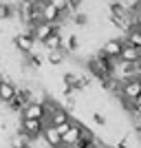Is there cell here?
Listing matches in <instances>:
<instances>
[{"instance_id": "1", "label": "cell", "mask_w": 141, "mask_h": 148, "mask_svg": "<svg viewBox=\"0 0 141 148\" xmlns=\"http://www.w3.org/2000/svg\"><path fill=\"white\" fill-rule=\"evenodd\" d=\"M88 71H91V75L97 77L99 82L110 80L112 75H115V60L106 58L104 53H97V56H93L91 60H88Z\"/></svg>"}, {"instance_id": "2", "label": "cell", "mask_w": 141, "mask_h": 148, "mask_svg": "<svg viewBox=\"0 0 141 148\" xmlns=\"http://www.w3.org/2000/svg\"><path fill=\"white\" fill-rule=\"evenodd\" d=\"M119 95H121V99H123V104H126V106L137 108V104H139V99H141V80H139V77H132V80L121 82Z\"/></svg>"}, {"instance_id": "3", "label": "cell", "mask_w": 141, "mask_h": 148, "mask_svg": "<svg viewBox=\"0 0 141 148\" xmlns=\"http://www.w3.org/2000/svg\"><path fill=\"white\" fill-rule=\"evenodd\" d=\"M115 73L112 77H121L123 82L126 80H132V77H139V62H123V60H117L115 62Z\"/></svg>"}, {"instance_id": "4", "label": "cell", "mask_w": 141, "mask_h": 148, "mask_svg": "<svg viewBox=\"0 0 141 148\" xmlns=\"http://www.w3.org/2000/svg\"><path fill=\"white\" fill-rule=\"evenodd\" d=\"M29 104H31V91H29V88H18L16 97L9 102V111H13V113H22Z\"/></svg>"}, {"instance_id": "5", "label": "cell", "mask_w": 141, "mask_h": 148, "mask_svg": "<svg viewBox=\"0 0 141 148\" xmlns=\"http://www.w3.org/2000/svg\"><path fill=\"white\" fill-rule=\"evenodd\" d=\"M44 126H46V124H44L42 119H22V133H25L29 139H37V137H42Z\"/></svg>"}, {"instance_id": "6", "label": "cell", "mask_w": 141, "mask_h": 148, "mask_svg": "<svg viewBox=\"0 0 141 148\" xmlns=\"http://www.w3.org/2000/svg\"><path fill=\"white\" fill-rule=\"evenodd\" d=\"M82 124H75L73 122V126L62 135V148H73V146H77L80 144V139H82Z\"/></svg>"}, {"instance_id": "7", "label": "cell", "mask_w": 141, "mask_h": 148, "mask_svg": "<svg viewBox=\"0 0 141 148\" xmlns=\"http://www.w3.org/2000/svg\"><path fill=\"white\" fill-rule=\"evenodd\" d=\"M35 36L31 33V31H27V33H18L16 36V40H13V44H16V49H20L22 53H33V47H35Z\"/></svg>"}, {"instance_id": "8", "label": "cell", "mask_w": 141, "mask_h": 148, "mask_svg": "<svg viewBox=\"0 0 141 148\" xmlns=\"http://www.w3.org/2000/svg\"><path fill=\"white\" fill-rule=\"evenodd\" d=\"M121 49H123V40H119V38H110V40H106V42H104V47H101L99 53H104V56L110 58V60H119Z\"/></svg>"}, {"instance_id": "9", "label": "cell", "mask_w": 141, "mask_h": 148, "mask_svg": "<svg viewBox=\"0 0 141 148\" xmlns=\"http://www.w3.org/2000/svg\"><path fill=\"white\" fill-rule=\"evenodd\" d=\"M46 117H49V113H46L42 102H31L25 111H22V119H42L44 122Z\"/></svg>"}, {"instance_id": "10", "label": "cell", "mask_w": 141, "mask_h": 148, "mask_svg": "<svg viewBox=\"0 0 141 148\" xmlns=\"http://www.w3.org/2000/svg\"><path fill=\"white\" fill-rule=\"evenodd\" d=\"M42 137H44V142L49 144L51 148H62V133L57 130V126H53V124H46V126H44Z\"/></svg>"}, {"instance_id": "11", "label": "cell", "mask_w": 141, "mask_h": 148, "mask_svg": "<svg viewBox=\"0 0 141 148\" xmlns=\"http://www.w3.org/2000/svg\"><path fill=\"white\" fill-rule=\"evenodd\" d=\"M18 18L22 25L33 27V0H22L18 7Z\"/></svg>"}, {"instance_id": "12", "label": "cell", "mask_w": 141, "mask_h": 148, "mask_svg": "<svg viewBox=\"0 0 141 148\" xmlns=\"http://www.w3.org/2000/svg\"><path fill=\"white\" fill-rule=\"evenodd\" d=\"M33 36H35V40L37 42H42L44 44V40H49L53 33H57V29H55V25H49V22H42V25H37L35 29L31 31Z\"/></svg>"}, {"instance_id": "13", "label": "cell", "mask_w": 141, "mask_h": 148, "mask_svg": "<svg viewBox=\"0 0 141 148\" xmlns=\"http://www.w3.org/2000/svg\"><path fill=\"white\" fill-rule=\"evenodd\" d=\"M46 124H53V126L60 128V126H64V124H71V115H68V111H64V108L60 106V108H55V111L49 115V122Z\"/></svg>"}, {"instance_id": "14", "label": "cell", "mask_w": 141, "mask_h": 148, "mask_svg": "<svg viewBox=\"0 0 141 148\" xmlns=\"http://www.w3.org/2000/svg\"><path fill=\"white\" fill-rule=\"evenodd\" d=\"M119 60H123V62H139L141 60V51L135 49V47H130L128 42H123V49H121Z\"/></svg>"}, {"instance_id": "15", "label": "cell", "mask_w": 141, "mask_h": 148, "mask_svg": "<svg viewBox=\"0 0 141 148\" xmlns=\"http://www.w3.org/2000/svg\"><path fill=\"white\" fill-rule=\"evenodd\" d=\"M60 18H62V11H60V9H55V7L46 0V5H44V22L55 25V22H60Z\"/></svg>"}, {"instance_id": "16", "label": "cell", "mask_w": 141, "mask_h": 148, "mask_svg": "<svg viewBox=\"0 0 141 148\" xmlns=\"http://www.w3.org/2000/svg\"><path fill=\"white\" fill-rule=\"evenodd\" d=\"M16 93H18V88L13 86L11 82H2V84H0V102H7V104H9V102L16 97Z\"/></svg>"}, {"instance_id": "17", "label": "cell", "mask_w": 141, "mask_h": 148, "mask_svg": "<svg viewBox=\"0 0 141 148\" xmlns=\"http://www.w3.org/2000/svg\"><path fill=\"white\" fill-rule=\"evenodd\" d=\"M9 146H11V148H27V146H31V139L22 133V130H20V133H16V135L11 137Z\"/></svg>"}, {"instance_id": "18", "label": "cell", "mask_w": 141, "mask_h": 148, "mask_svg": "<svg viewBox=\"0 0 141 148\" xmlns=\"http://www.w3.org/2000/svg\"><path fill=\"white\" fill-rule=\"evenodd\" d=\"M62 44H64V38H62L60 33H53L49 40H44V49H49V53H51V51L62 49Z\"/></svg>"}, {"instance_id": "19", "label": "cell", "mask_w": 141, "mask_h": 148, "mask_svg": "<svg viewBox=\"0 0 141 148\" xmlns=\"http://www.w3.org/2000/svg\"><path fill=\"white\" fill-rule=\"evenodd\" d=\"M62 49H64V53H75V51L80 49V38H77V36H68V38H64Z\"/></svg>"}, {"instance_id": "20", "label": "cell", "mask_w": 141, "mask_h": 148, "mask_svg": "<svg viewBox=\"0 0 141 148\" xmlns=\"http://www.w3.org/2000/svg\"><path fill=\"white\" fill-rule=\"evenodd\" d=\"M126 40H128L130 47H135V49L141 51V31L137 29V27H135V29H130L128 33H126Z\"/></svg>"}, {"instance_id": "21", "label": "cell", "mask_w": 141, "mask_h": 148, "mask_svg": "<svg viewBox=\"0 0 141 148\" xmlns=\"http://www.w3.org/2000/svg\"><path fill=\"white\" fill-rule=\"evenodd\" d=\"M64 60H66V53H64V49H57V51H51V53H49V62L53 64V66L62 64Z\"/></svg>"}, {"instance_id": "22", "label": "cell", "mask_w": 141, "mask_h": 148, "mask_svg": "<svg viewBox=\"0 0 141 148\" xmlns=\"http://www.w3.org/2000/svg\"><path fill=\"white\" fill-rule=\"evenodd\" d=\"M49 2L55 7V9H60L62 13H64V11H73V7H71V0H49Z\"/></svg>"}, {"instance_id": "23", "label": "cell", "mask_w": 141, "mask_h": 148, "mask_svg": "<svg viewBox=\"0 0 141 148\" xmlns=\"http://www.w3.org/2000/svg\"><path fill=\"white\" fill-rule=\"evenodd\" d=\"M27 64L33 66V69H37V66H42V58L37 56V53H29V56H27Z\"/></svg>"}, {"instance_id": "24", "label": "cell", "mask_w": 141, "mask_h": 148, "mask_svg": "<svg viewBox=\"0 0 141 148\" xmlns=\"http://www.w3.org/2000/svg\"><path fill=\"white\" fill-rule=\"evenodd\" d=\"M11 13H13L11 7L7 5V2H0V20H7L9 16H11Z\"/></svg>"}, {"instance_id": "25", "label": "cell", "mask_w": 141, "mask_h": 148, "mask_svg": "<svg viewBox=\"0 0 141 148\" xmlns=\"http://www.w3.org/2000/svg\"><path fill=\"white\" fill-rule=\"evenodd\" d=\"M93 119H95V124H99V126H106V117L101 113H93Z\"/></svg>"}, {"instance_id": "26", "label": "cell", "mask_w": 141, "mask_h": 148, "mask_svg": "<svg viewBox=\"0 0 141 148\" xmlns=\"http://www.w3.org/2000/svg\"><path fill=\"white\" fill-rule=\"evenodd\" d=\"M75 25H86V16L84 13H77V16H75Z\"/></svg>"}, {"instance_id": "27", "label": "cell", "mask_w": 141, "mask_h": 148, "mask_svg": "<svg viewBox=\"0 0 141 148\" xmlns=\"http://www.w3.org/2000/svg\"><path fill=\"white\" fill-rule=\"evenodd\" d=\"M135 18H141V0H137L135 5Z\"/></svg>"}, {"instance_id": "28", "label": "cell", "mask_w": 141, "mask_h": 148, "mask_svg": "<svg viewBox=\"0 0 141 148\" xmlns=\"http://www.w3.org/2000/svg\"><path fill=\"white\" fill-rule=\"evenodd\" d=\"M110 148H128V142H126V139H121V142H117L115 146H110Z\"/></svg>"}, {"instance_id": "29", "label": "cell", "mask_w": 141, "mask_h": 148, "mask_svg": "<svg viewBox=\"0 0 141 148\" xmlns=\"http://www.w3.org/2000/svg\"><path fill=\"white\" fill-rule=\"evenodd\" d=\"M135 27H137V29L141 31V18H135Z\"/></svg>"}, {"instance_id": "30", "label": "cell", "mask_w": 141, "mask_h": 148, "mask_svg": "<svg viewBox=\"0 0 141 148\" xmlns=\"http://www.w3.org/2000/svg\"><path fill=\"white\" fill-rule=\"evenodd\" d=\"M137 111H139V113H141V99H139V104H137Z\"/></svg>"}, {"instance_id": "31", "label": "cell", "mask_w": 141, "mask_h": 148, "mask_svg": "<svg viewBox=\"0 0 141 148\" xmlns=\"http://www.w3.org/2000/svg\"><path fill=\"white\" fill-rule=\"evenodd\" d=\"M73 148H86V146H80V144H77V146H73Z\"/></svg>"}, {"instance_id": "32", "label": "cell", "mask_w": 141, "mask_h": 148, "mask_svg": "<svg viewBox=\"0 0 141 148\" xmlns=\"http://www.w3.org/2000/svg\"><path fill=\"white\" fill-rule=\"evenodd\" d=\"M139 80H141V71H139Z\"/></svg>"}, {"instance_id": "33", "label": "cell", "mask_w": 141, "mask_h": 148, "mask_svg": "<svg viewBox=\"0 0 141 148\" xmlns=\"http://www.w3.org/2000/svg\"><path fill=\"white\" fill-rule=\"evenodd\" d=\"M0 84H2V80H0Z\"/></svg>"}, {"instance_id": "34", "label": "cell", "mask_w": 141, "mask_h": 148, "mask_svg": "<svg viewBox=\"0 0 141 148\" xmlns=\"http://www.w3.org/2000/svg\"><path fill=\"white\" fill-rule=\"evenodd\" d=\"M27 148H31V146H27Z\"/></svg>"}]
</instances>
